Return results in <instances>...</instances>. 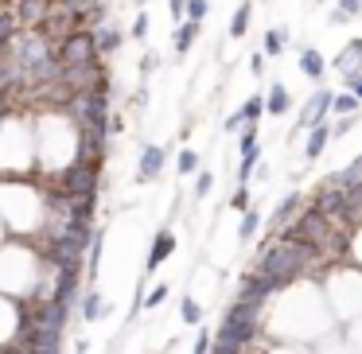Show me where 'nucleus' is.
Here are the masks:
<instances>
[{"label":"nucleus","instance_id":"nucleus-1","mask_svg":"<svg viewBox=\"0 0 362 354\" xmlns=\"http://www.w3.org/2000/svg\"><path fill=\"white\" fill-rule=\"evenodd\" d=\"M59 63L63 66H82V63H94V59H102L98 55V35H94V28H74L71 35H66L63 43H59Z\"/></svg>","mask_w":362,"mask_h":354},{"label":"nucleus","instance_id":"nucleus-2","mask_svg":"<svg viewBox=\"0 0 362 354\" xmlns=\"http://www.w3.org/2000/svg\"><path fill=\"white\" fill-rule=\"evenodd\" d=\"M331 105H335V90L320 86L304 105H300V113H296V129H292V133H308V129H312L315 121H327Z\"/></svg>","mask_w":362,"mask_h":354},{"label":"nucleus","instance_id":"nucleus-3","mask_svg":"<svg viewBox=\"0 0 362 354\" xmlns=\"http://www.w3.org/2000/svg\"><path fill=\"white\" fill-rule=\"evenodd\" d=\"M164 160H168V152L160 148V144H144V148H141V164H136V179H141V183L160 179V175H164Z\"/></svg>","mask_w":362,"mask_h":354},{"label":"nucleus","instance_id":"nucleus-4","mask_svg":"<svg viewBox=\"0 0 362 354\" xmlns=\"http://www.w3.org/2000/svg\"><path fill=\"white\" fill-rule=\"evenodd\" d=\"M175 253V230H156L152 237V249H148V261H144V273H156L168 257Z\"/></svg>","mask_w":362,"mask_h":354},{"label":"nucleus","instance_id":"nucleus-5","mask_svg":"<svg viewBox=\"0 0 362 354\" xmlns=\"http://www.w3.org/2000/svg\"><path fill=\"white\" fill-rule=\"evenodd\" d=\"M331 136H335V129H331L327 121H315V125L308 129V141H304V160H308V164L323 156V148L331 144Z\"/></svg>","mask_w":362,"mask_h":354},{"label":"nucleus","instance_id":"nucleus-6","mask_svg":"<svg viewBox=\"0 0 362 354\" xmlns=\"http://www.w3.org/2000/svg\"><path fill=\"white\" fill-rule=\"evenodd\" d=\"M300 206H304V195H300V191H288V195L276 203V211H273V218H269V226H273V230H284V226H288V218H296Z\"/></svg>","mask_w":362,"mask_h":354},{"label":"nucleus","instance_id":"nucleus-7","mask_svg":"<svg viewBox=\"0 0 362 354\" xmlns=\"http://www.w3.org/2000/svg\"><path fill=\"white\" fill-rule=\"evenodd\" d=\"M199 35H203V24H195V20H180V28H175V40H172V51L183 59L191 47H195Z\"/></svg>","mask_w":362,"mask_h":354},{"label":"nucleus","instance_id":"nucleus-8","mask_svg":"<svg viewBox=\"0 0 362 354\" xmlns=\"http://www.w3.org/2000/svg\"><path fill=\"white\" fill-rule=\"evenodd\" d=\"M265 110H269V117H288V110H292V94H288V86H284V82H273V86H269V94H265Z\"/></svg>","mask_w":362,"mask_h":354},{"label":"nucleus","instance_id":"nucleus-9","mask_svg":"<svg viewBox=\"0 0 362 354\" xmlns=\"http://www.w3.org/2000/svg\"><path fill=\"white\" fill-rule=\"evenodd\" d=\"M300 74L312 78V82H323V74H327V59H323L315 47H300Z\"/></svg>","mask_w":362,"mask_h":354},{"label":"nucleus","instance_id":"nucleus-10","mask_svg":"<svg viewBox=\"0 0 362 354\" xmlns=\"http://www.w3.org/2000/svg\"><path fill=\"white\" fill-rule=\"evenodd\" d=\"M94 35H98V55H102V59L117 55V51H121V43H125V35H121V28H113V24H102V28H94Z\"/></svg>","mask_w":362,"mask_h":354},{"label":"nucleus","instance_id":"nucleus-11","mask_svg":"<svg viewBox=\"0 0 362 354\" xmlns=\"http://www.w3.org/2000/svg\"><path fill=\"white\" fill-rule=\"evenodd\" d=\"M250 20H253V0H242V4L234 8V16H230L226 35L230 40H245V35H250Z\"/></svg>","mask_w":362,"mask_h":354},{"label":"nucleus","instance_id":"nucleus-12","mask_svg":"<svg viewBox=\"0 0 362 354\" xmlns=\"http://www.w3.org/2000/svg\"><path fill=\"white\" fill-rule=\"evenodd\" d=\"M238 113H242V121L245 125H261V117H265V94H253V98H245L242 105H238Z\"/></svg>","mask_w":362,"mask_h":354},{"label":"nucleus","instance_id":"nucleus-13","mask_svg":"<svg viewBox=\"0 0 362 354\" xmlns=\"http://www.w3.org/2000/svg\"><path fill=\"white\" fill-rule=\"evenodd\" d=\"M261 51H265L269 59L284 55V51H288V32H284V28H269L265 40H261Z\"/></svg>","mask_w":362,"mask_h":354},{"label":"nucleus","instance_id":"nucleus-14","mask_svg":"<svg viewBox=\"0 0 362 354\" xmlns=\"http://www.w3.org/2000/svg\"><path fill=\"white\" fill-rule=\"evenodd\" d=\"M82 319H86V323H94V319H102V315H105V300H102V292H98V288H86V296H82Z\"/></svg>","mask_w":362,"mask_h":354},{"label":"nucleus","instance_id":"nucleus-15","mask_svg":"<svg viewBox=\"0 0 362 354\" xmlns=\"http://www.w3.org/2000/svg\"><path fill=\"white\" fill-rule=\"evenodd\" d=\"M362 110V98L354 94V90H343V94H335V105H331V113H339V117H351V113Z\"/></svg>","mask_w":362,"mask_h":354},{"label":"nucleus","instance_id":"nucleus-16","mask_svg":"<svg viewBox=\"0 0 362 354\" xmlns=\"http://www.w3.org/2000/svg\"><path fill=\"white\" fill-rule=\"evenodd\" d=\"M16 28H20L16 12H0V51H8V47H12V40L20 35Z\"/></svg>","mask_w":362,"mask_h":354},{"label":"nucleus","instance_id":"nucleus-17","mask_svg":"<svg viewBox=\"0 0 362 354\" xmlns=\"http://www.w3.org/2000/svg\"><path fill=\"white\" fill-rule=\"evenodd\" d=\"M257 226H261V214L250 206V211L242 214V226H238V242L250 245V242H253V234H257Z\"/></svg>","mask_w":362,"mask_h":354},{"label":"nucleus","instance_id":"nucleus-18","mask_svg":"<svg viewBox=\"0 0 362 354\" xmlns=\"http://www.w3.org/2000/svg\"><path fill=\"white\" fill-rule=\"evenodd\" d=\"M102 242H105V234H102V230H94V242H90V269H86L90 284L98 281V265H102Z\"/></svg>","mask_w":362,"mask_h":354},{"label":"nucleus","instance_id":"nucleus-19","mask_svg":"<svg viewBox=\"0 0 362 354\" xmlns=\"http://www.w3.org/2000/svg\"><path fill=\"white\" fill-rule=\"evenodd\" d=\"M180 319L187 323V327L203 323V307H199V300H195V296H183V304H180Z\"/></svg>","mask_w":362,"mask_h":354},{"label":"nucleus","instance_id":"nucleus-20","mask_svg":"<svg viewBox=\"0 0 362 354\" xmlns=\"http://www.w3.org/2000/svg\"><path fill=\"white\" fill-rule=\"evenodd\" d=\"M257 160H261V148L242 152V164H238V183H250V175L257 172Z\"/></svg>","mask_w":362,"mask_h":354},{"label":"nucleus","instance_id":"nucleus-21","mask_svg":"<svg viewBox=\"0 0 362 354\" xmlns=\"http://www.w3.org/2000/svg\"><path fill=\"white\" fill-rule=\"evenodd\" d=\"M175 167H180V175H199L203 167H199V152L195 148H183L180 160H175Z\"/></svg>","mask_w":362,"mask_h":354},{"label":"nucleus","instance_id":"nucleus-22","mask_svg":"<svg viewBox=\"0 0 362 354\" xmlns=\"http://www.w3.org/2000/svg\"><path fill=\"white\" fill-rule=\"evenodd\" d=\"M250 203H253V191L245 187V183H238V191H234V195H230V206L245 214V211H250Z\"/></svg>","mask_w":362,"mask_h":354},{"label":"nucleus","instance_id":"nucleus-23","mask_svg":"<svg viewBox=\"0 0 362 354\" xmlns=\"http://www.w3.org/2000/svg\"><path fill=\"white\" fill-rule=\"evenodd\" d=\"M238 148H242V152L261 148V141H257V125H245V129H242V136H238Z\"/></svg>","mask_w":362,"mask_h":354},{"label":"nucleus","instance_id":"nucleus-24","mask_svg":"<svg viewBox=\"0 0 362 354\" xmlns=\"http://www.w3.org/2000/svg\"><path fill=\"white\" fill-rule=\"evenodd\" d=\"M206 12H211V0H187V20H195V24H203Z\"/></svg>","mask_w":362,"mask_h":354},{"label":"nucleus","instance_id":"nucleus-25","mask_svg":"<svg viewBox=\"0 0 362 354\" xmlns=\"http://www.w3.org/2000/svg\"><path fill=\"white\" fill-rule=\"evenodd\" d=\"M211 187H214V172H206V167H203V172L195 175V199H206V195H211Z\"/></svg>","mask_w":362,"mask_h":354},{"label":"nucleus","instance_id":"nucleus-26","mask_svg":"<svg viewBox=\"0 0 362 354\" xmlns=\"http://www.w3.org/2000/svg\"><path fill=\"white\" fill-rule=\"evenodd\" d=\"M129 35H133L136 43H144V40H148V12H136V20H133V32H129Z\"/></svg>","mask_w":362,"mask_h":354},{"label":"nucleus","instance_id":"nucleus-27","mask_svg":"<svg viewBox=\"0 0 362 354\" xmlns=\"http://www.w3.org/2000/svg\"><path fill=\"white\" fill-rule=\"evenodd\" d=\"M164 300H168V284H156V288H152L148 296L141 300V304H144V307H148V312H152V307H160V304H164Z\"/></svg>","mask_w":362,"mask_h":354},{"label":"nucleus","instance_id":"nucleus-28","mask_svg":"<svg viewBox=\"0 0 362 354\" xmlns=\"http://www.w3.org/2000/svg\"><path fill=\"white\" fill-rule=\"evenodd\" d=\"M265 51H253V55H250V74H253V78H261V74H265Z\"/></svg>","mask_w":362,"mask_h":354},{"label":"nucleus","instance_id":"nucleus-29","mask_svg":"<svg viewBox=\"0 0 362 354\" xmlns=\"http://www.w3.org/2000/svg\"><path fill=\"white\" fill-rule=\"evenodd\" d=\"M156 66H160V55H156V51H148V55L141 59V74L148 78V74H156Z\"/></svg>","mask_w":362,"mask_h":354},{"label":"nucleus","instance_id":"nucleus-30","mask_svg":"<svg viewBox=\"0 0 362 354\" xmlns=\"http://www.w3.org/2000/svg\"><path fill=\"white\" fill-rule=\"evenodd\" d=\"M335 8H343L346 16H362V0H335Z\"/></svg>","mask_w":362,"mask_h":354},{"label":"nucleus","instance_id":"nucleus-31","mask_svg":"<svg viewBox=\"0 0 362 354\" xmlns=\"http://www.w3.org/2000/svg\"><path fill=\"white\" fill-rule=\"evenodd\" d=\"M168 12L175 20H187V0H168Z\"/></svg>","mask_w":362,"mask_h":354},{"label":"nucleus","instance_id":"nucleus-32","mask_svg":"<svg viewBox=\"0 0 362 354\" xmlns=\"http://www.w3.org/2000/svg\"><path fill=\"white\" fill-rule=\"evenodd\" d=\"M354 117H358V113H351V117H339V121H335V125H331V129H335V136H346V133H351V125H354Z\"/></svg>","mask_w":362,"mask_h":354},{"label":"nucleus","instance_id":"nucleus-33","mask_svg":"<svg viewBox=\"0 0 362 354\" xmlns=\"http://www.w3.org/2000/svg\"><path fill=\"white\" fill-rule=\"evenodd\" d=\"M242 125H245V121H242V113L234 110V113H230V117H226V125H222V129H226V133H238V129H242Z\"/></svg>","mask_w":362,"mask_h":354},{"label":"nucleus","instance_id":"nucleus-34","mask_svg":"<svg viewBox=\"0 0 362 354\" xmlns=\"http://www.w3.org/2000/svg\"><path fill=\"white\" fill-rule=\"evenodd\" d=\"M133 105H136V110H144V105H148V90H136V94H133Z\"/></svg>","mask_w":362,"mask_h":354},{"label":"nucleus","instance_id":"nucleus-35","mask_svg":"<svg viewBox=\"0 0 362 354\" xmlns=\"http://www.w3.org/2000/svg\"><path fill=\"white\" fill-rule=\"evenodd\" d=\"M327 20H331V24H346V20H351V16H346L343 8H335V12H331V16H327Z\"/></svg>","mask_w":362,"mask_h":354},{"label":"nucleus","instance_id":"nucleus-36","mask_svg":"<svg viewBox=\"0 0 362 354\" xmlns=\"http://www.w3.org/2000/svg\"><path fill=\"white\" fill-rule=\"evenodd\" d=\"M346 90H354V94L362 98V78H351V82H346Z\"/></svg>","mask_w":362,"mask_h":354},{"label":"nucleus","instance_id":"nucleus-37","mask_svg":"<svg viewBox=\"0 0 362 354\" xmlns=\"http://www.w3.org/2000/svg\"><path fill=\"white\" fill-rule=\"evenodd\" d=\"M74 354H86V343H78V350H74Z\"/></svg>","mask_w":362,"mask_h":354}]
</instances>
